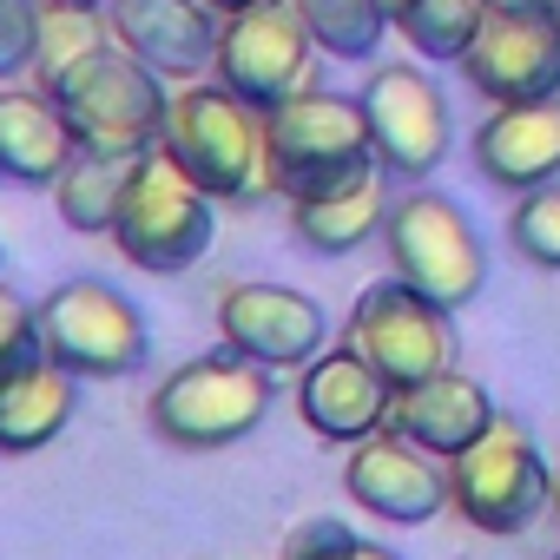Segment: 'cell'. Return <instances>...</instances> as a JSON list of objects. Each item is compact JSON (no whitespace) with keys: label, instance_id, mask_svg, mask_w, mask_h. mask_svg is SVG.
I'll use <instances>...</instances> for the list:
<instances>
[{"label":"cell","instance_id":"6da1fadb","mask_svg":"<svg viewBox=\"0 0 560 560\" xmlns=\"http://www.w3.org/2000/svg\"><path fill=\"white\" fill-rule=\"evenodd\" d=\"M159 145H165L218 205H257V198L277 191L264 113L244 106L237 93H224L218 80H191V86L172 93V113H165Z\"/></svg>","mask_w":560,"mask_h":560},{"label":"cell","instance_id":"7a4b0ae2","mask_svg":"<svg viewBox=\"0 0 560 560\" xmlns=\"http://www.w3.org/2000/svg\"><path fill=\"white\" fill-rule=\"evenodd\" d=\"M106 237H113L119 257L139 264V270H159V277L191 270V264L211 250V237H218V198H211L165 145H152V152L132 159Z\"/></svg>","mask_w":560,"mask_h":560},{"label":"cell","instance_id":"3957f363","mask_svg":"<svg viewBox=\"0 0 560 560\" xmlns=\"http://www.w3.org/2000/svg\"><path fill=\"white\" fill-rule=\"evenodd\" d=\"M264 139H270L277 191H284L291 205L298 198H324V191L376 172V145H370L363 100L330 93V86H304L284 106H270L264 113Z\"/></svg>","mask_w":560,"mask_h":560},{"label":"cell","instance_id":"277c9868","mask_svg":"<svg viewBox=\"0 0 560 560\" xmlns=\"http://www.w3.org/2000/svg\"><path fill=\"white\" fill-rule=\"evenodd\" d=\"M277 402V383L264 363L237 357V350H211V357H191L178 363L152 402H145V422L172 442V448H191V455H211V448H231L244 442Z\"/></svg>","mask_w":560,"mask_h":560},{"label":"cell","instance_id":"5b68a950","mask_svg":"<svg viewBox=\"0 0 560 560\" xmlns=\"http://www.w3.org/2000/svg\"><path fill=\"white\" fill-rule=\"evenodd\" d=\"M383 250H389V270L402 277V284H416L442 311L475 304L481 284H488V244H481V231L468 224V211L448 191H429V185L389 198Z\"/></svg>","mask_w":560,"mask_h":560},{"label":"cell","instance_id":"8992f818","mask_svg":"<svg viewBox=\"0 0 560 560\" xmlns=\"http://www.w3.org/2000/svg\"><path fill=\"white\" fill-rule=\"evenodd\" d=\"M40 337H47V357L60 370H73L80 383L132 376L152 357L145 311L119 284H106V277H67V284H54L40 298Z\"/></svg>","mask_w":560,"mask_h":560},{"label":"cell","instance_id":"52a82bcc","mask_svg":"<svg viewBox=\"0 0 560 560\" xmlns=\"http://www.w3.org/2000/svg\"><path fill=\"white\" fill-rule=\"evenodd\" d=\"M54 100H60V113H67V126H73L80 145H93V152H126V159L152 152L159 132H165V113H172L165 80H159L139 54H126L119 40H113L106 54H93L80 73H67V80L54 86Z\"/></svg>","mask_w":560,"mask_h":560},{"label":"cell","instance_id":"ba28073f","mask_svg":"<svg viewBox=\"0 0 560 560\" xmlns=\"http://www.w3.org/2000/svg\"><path fill=\"white\" fill-rule=\"evenodd\" d=\"M448 508L481 534H521L553 508V468L521 422L494 416V429L448 462Z\"/></svg>","mask_w":560,"mask_h":560},{"label":"cell","instance_id":"9c48e42d","mask_svg":"<svg viewBox=\"0 0 560 560\" xmlns=\"http://www.w3.org/2000/svg\"><path fill=\"white\" fill-rule=\"evenodd\" d=\"M311 60H317V40L298 21L291 0H257L244 14H224L211 80L224 93H237L244 106L270 113V106H284L291 93L311 86Z\"/></svg>","mask_w":560,"mask_h":560},{"label":"cell","instance_id":"30bf717a","mask_svg":"<svg viewBox=\"0 0 560 560\" xmlns=\"http://www.w3.org/2000/svg\"><path fill=\"white\" fill-rule=\"evenodd\" d=\"M343 343L357 357H370L396 389H409V383H422L435 370H455V324H448V311L435 298H422L416 284H402L396 270L357 298Z\"/></svg>","mask_w":560,"mask_h":560},{"label":"cell","instance_id":"8fae6325","mask_svg":"<svg viewBox=\"0 0 560 560\" xmlns=\"http://www.w3.org/2000/svg\"><path fill=\"white\" fill-rule=\"evenodd\" d=\"M357 100H363V119H370L376 165H383L389 178H429V172L448 159L455 119H448L442 86H435L422 67H409V60L376 67Z\"/></svg>","mask_w":560,"mask_h":560},{"label":"cell","instance_id":"7c38bea8","mask_svg":"<svg viewBox=\"0 0 560 560\" xmlns=\"http://www.w3.org/2000/svg\"><path fill=\"white\" fill-rule=\"evenodd\" d=\"M455 67L488 106L560 100V21H553V8L547 14H488Z\"/></svg>","mask_w":560,"mask_h":560},{"label":"cell","instance_id":"4fadbf2b","mask_svg":"<svg viewBox=\"0 0 560 560\" xmlns=\"http://www.w3.org/2000/svg\"><path fill=\"white\" fill-rule=\"evenodd\" d=\"M218 337H224V350H237L264 370H304L311 357H324L330 317L317 298L250 277V284H231L218 298Z\"/></svg>","mask_w":560,"mask_h":560},{"label":"cell","instance_id":"5bb4252c","mask_svg":"<svg viewBox=\"0 0 560 560\" xmlns=\"http://www.w3.org/2000/svg\"><path fill=\"white\" fill-rule=\"evenodd\" d=\"M343 488L363 514L376 521H396V527H416V521H435L448 508V462L416 448L409 435L396 429H376L350 448L343 462Z\"/></svg>","mask_w":560,"mask_h":560},{"label":"cell","instance_id":"9a60e30c","mask_svg":"<svg viewBox=\"0 0 560 560\" xmlns=\"http://www.w3.org/2000/svg\"><path fill=\"white\" fill-rule=\"evenodd\" d=\"M106 27L126 54H139L159 80H205L218 60L224 14L205 0H106Z\"/></svg>","mask_w":560,"mask_h":560},{"label":"cell","instance_id":"2e32d148","mask_svg":"<svg viewBox=\"0 0 560 560\" xmlns=\"http://www.w3.org/2000/svg\"><path fill=\"white\" fill-rule=\"evenodd\" d=\"M389 402H396V383H389L370 357H357L350 343H343V350H324V357L304 363L298 409H304L311 435H324V442L357 448L363 435L389 429Z\"/></svg>","mask_w":560,"mask_h":560},{"label":"cell","instance_id":"e0dca14e","mask_svg":"<svg viewBox=\"0 0 560 560\" xmlns=\"http://www.w3.org/2000/svg\"><path fill=\"white\" fill-rule=\"evenodd\" d=\"M475 172L494 185V191H534V185H553L560 178V100H534V106H494L475 139Z\"/></svg>","mask_w":560,"mask_h":560},{"label":"cell","instance_id":"ac0fdd59","mask_svg":"<svg viewBox=\"0 0 560 560\" xmlns=\"http://www.w3.org/2000/svg\"><path fill=\"white\" fill-rule=\"evenodd\" d=\"M389 429L409 435L416 448L455 462L468 442H481V435L494 429V396H488L468 370H435V376L396 389V402H389Z\"/></svg>","mask_w":560,"mask_h":560},{"label":"cell","instance_id":"d6986e66","mask_svg":"<svg viewBox=\"0 0 560 560\" xmlns=\"http://www.w3.org/2000/svg\"><path fill=\"white\" fill-rule=\"evenodd\" d=\"M73 152H80V139L47 86H0V178L54 185Z\"/></svg>","mask_w":560,"mask_h":560},{"label":"cell","instance_id":"ffe728a7","mask_svg":"<svg viewBox=\"0 0 560 560\" xmlns=\"http://www.w3.org/2000/svg\"><path fill=\"white\" fill-rule=\"evenodd\" d=\"M73 409H80V376L60 370L54 357L0 376V455H34V448L60 442Z\"/></svg>","mask_w":560,"mask_h":560},{"label":"cell","instance_id":"44dd1931","mask_svg":"<svg viewBox=\"0 0 560 560\" xmlns=\"http://www.w3.org/2000/svg\"><path fill=\"white\" fill-rule=\"evenodd\" d=\"M383 218H389V172H383V165L363 172V178H350V185H337V191H324V198H298V205H291V231H298V244L317 250V257H350V250H363V244L383 231Z\"/></svg>","mask_w":560,"mask_h":560},{"label":"cell","instance_id":"7402d4cb","mask_svg":"<svg viewBox=\"0 0 560 560\" xmlns=\"http://www.w3.org/2000/svg\"><path fill=\"white\" fill-rule=\"evenodd\" d=\"M113 47L106 27V0H40V47H34V86H60L67 73H80L93 54Z\"/></svg>","mask_w":560,"mask_h":560},{"label":"cell","instance_id":"603a6c76","mask_svg":"<svg viewBox=\"0 0 560 560\" xmlns=\"http://www.w3.org/2000/svg\"><path fill=\"white\" fill-rule=\"evenodd\" d=\"M126 172H132V159H126V152H93V145H80V152L67 159V172L47 185V191H54L60 224H67V231H80V237L113 231V211H119Z\"/></svg>","mask_w":560,"mask_h":560},{"label":"cell","instance_id":"cb8c5ba5","mask_svg":"<svg viewBox=\"0 0 560 560\" xmlns=\"http://www.w3.org/2000/svg\"><path fill=\"white\" fill-rule=\"evenodd\" d=\"M291 8L311 27L317 54H330V60H370L383 47V34L396 27L383 0H291Z\"/></svg>","mask_w":560,"mask_h":560},{"label":"cell","instance_id":"d4e9b609","mask_svg":"<svg viewBox=\"0 0 560 560\" xmlns=\"http://www.w3.org/2000/svg\"><path fill=\"white\" fill-rule=\"evenodd\" d=\"M481 21H488V0H416V8L396 14V34L429 60H462Z\"/></svg>","mask_w":560,"mask_h":560},{"label":"cell","instance_id":"484cf974","mask_svg":"<svg viewBox=\"0 0 560 560\" xmlns=\"http://www.w3.org/2000/svg\"><path fill=\"white\" fill-rule=\"evenodd\" d=\"M508 244H514L527 264L560 270V178L514 198V211H508Z\"/></svg>","mask_w":560,"mask_h":560},{"label":"cell","instance_id":"4316f807","mask_svg":"<svg viewBox=\"0 0 560 560\" xmlns=\"http://www.w3.org/2000/svg\"><path fill=\"white\" fill-rule=\"evenodd\" d=\"M277 560H402V553L383 547V540L350 534L343 521H304V527L284 540V553H277Z\"/></svg>","mask_w":560,"mask_h":560},{"label":"cell","instance_id":"83f0119b","mask_svg":"<svg viewBox=\"0 0 560 560\" xmlns=\"http://www.w3.org/2000/svg\"><path fill=\"white\" fill-rule=\"evenodd\" d=\"M47 357V337H40V304H27L21 291L0 284V376H14L27 363Z\"/></svg>","mask_w":560,"mask_h":560},{"label":"cell","instance_id":"f1b7e54d","mask_svg":"<svg viewBox=\"0 0 560 560\" xmlns=\"http://www.w3.org/2000/svg\"><path fill=\"white\" fill-rule=\"evenodd\" d=\"M40 47V0H0V86H14Z\"/></svg>","mask_w":560,"mask_h":560},{"label":"cell","instance_id":"f546056e","mask_svg":"<svg viewBox=\"0 0 560 560\" xmlns=\"http://www.w3.org/2000/svg\"><path fill=\"white\" fill-rule=\"evenodd\" d=\"M553 0H488V14H547Z\"/></svg>","mask_w":560,"mask_h":560},{"label":"cell","instance_id":"4dcf8cb0","mask_svg":"<svg viewBox=\"0 0 560 560\" xmlns=\"http://www.w3.org/2000/svg\"><path fill=\"white\" fill-rule=\"evenodd\" d=\"M205 8H218V14H244V8H257V0H205Z\"/></svg>","mask_w":560,"mask_h":560},{"label":"cell","instance_id":"1f68e13d","mask_svg":"<svg viewBox=\"0 0 560 560\" xmlns=\"http://www.w3.org/2000/svg\"><path fill=\"white\" fill-rule=\"evenodd\" d=\"M383 8H389V21H396V14H402V8H416V0H383Z\"/></svg>","mask_w":560,"mask_h":560},{"label":"cell","instance_id":"d6a6232c","mask_svg":"<svg viewBox=\"0 0 560 560\" xmlns=\"http://www.w3.org/2000/svg\"><path fill=\"white\" fill-rule=\"evenodd\" d=\"M553 514H560V468H553Z\"/></svg>","mask_w":560,"mask_h":560},{"label":"cell","instance_id":"836d02e7","mask_svg":"<svg viewBox=\"0 0 560 560\" xmlns=\"http://www.w3.org/2000/svg\"><path fill=\"white\" fill-rule=\"evenodd\" d=\"M0 270H8V244H0Z\"/></svg>","mask_w":560,"mask_h":560},{"label":"cell","instance_id":"e575fe53","mask_svg":"<svg viewBox=\"0 0 560 560\" xmlns=\"http://www.w3.org/2000/svg\"><path fill=\"white\" fill-rule=\"evenodd\" d=\"M553 21H560V0H553Z\"/></svg>","mask_w":560,"mask_h":560},{"label":"cell","instance_id":"d590c367","mask_svg":"<svg viewBox=\"0 0 560 560\" xmlns=\"http://www.w3.org/2000/svg\"><path fill=\"white\" fill-rule=\"evenodd\" d=\"M0 185H8V178H0Z\"/></svg>","mask_w":560,"mask_h":560},{"label":"cell","instance_id":"8d00e7d4","mask_svg":"<svg viewBox=\"0 0 560 560\" xmlns=\"http://www.w3.org/2000/svg\"><path fill=\"white\" fill-rule=\"evenodd\" d=\"M553 560H560V553H553Z\"/></svg>","mask_w":560,"mask_h":560}]
</instances>
